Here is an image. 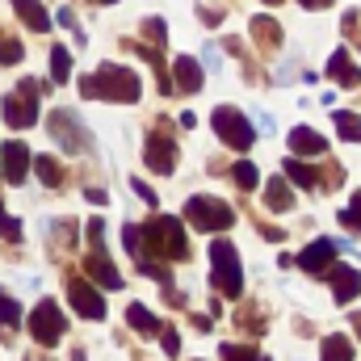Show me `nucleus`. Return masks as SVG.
Segmentation results:
<instances>
[{
	"mask_svg": "<svg viewBox=\"0 0 361 361\" xmlns=\"http://www.w3.org/2000/svg\"><path fill=\"white\" fill-rule=\"evenodd\" d=\"M231 177H235L240 189H257V185H261V173H257V164H252V160H240V164L231 169Z\"/></svg>",
	"mask_w": 361,
	"mask_h": 361,
	"instance_id": "a878e982",
	"label": "nucleus"
},
{
	"mask_svg": "<svg viewBox=\"0 0 361 361\" xmlns=\"http://www.w3.org/2000/svg\"><path fill=\"white\" fill-rule=\"evenodd\" d=\"M143 160H147V169H156V173H173V164H177V147H173V139H169L164 130L152 135L147 147H143Z\"/></svg>",
	"mask_w": 361,
	"mask_h": 361,
	"instance_id": "9b49d317",
	"label": "nucleus"
},
{
	"mask_svg": "<svg viewBox=\"0 0 361 361\" xmlns=\"http://www.w3.org/2000/svg\"><path fill=\"white\" fill-rule=\"evenodd\" d=\"M160 336H164V353H169V357H177V353H180V336H177V328H160Z\"/></svg>",
	"mask_w": 361,
	"mask_h": 361,
	"instance_id": "f704fd0d",
	"label": "nucleus"
},
{
	"mask_svg": "<svg viewBox=\"0 0 361 361\" xmlns=\"http://www.w3.org/2000/svg\"><path fill=\"white\" fill-rule=\"evenodd\" d=\"M290 152L294 156H324L328 152V139L319 130H311V126H294L290 130Z\"/></svg>",
	"mask_w": 361,
	"mask_h": 361,
	"instance_id": "ddd939ff",
	"label": "nucleus"
},
{
	"mask_svg": "<svg viewBox=\"0 0 361 361\" xmlns=\"http://www.w3.org/2000/svg\"><path fill=\"white\" fill-rule=\"evenodd\" d=\"M30 332H34V341L38 345H59L63 341V332H68V319H63V311L51 302V298H42L38 307H34V315H30Z\"/></svg>",
	"mask_w": 361,
	"mask_h": 361,
	"instance_id": "6e6552de",
	"label": "nucleus"
},
{
	"mask_svg": "<svg viewBox=\"0 0 361 361\" xmlns=\"http://www.w3.org/2000/svg\"><path fill=\"white\" fill-rule=\"evenodd\" d=\"M252 34L261 38V47H281V30L273 17H252Z\"/></svg>",
	"mask_w": 361,
	"mask_h": 361,
	"instance_id": "393cba45",
	"label": "nucleus"
},
{
	"mask_svg": "<svg viewBox=\"0 0 361 361\" xmlns=\"http://www.w3.org/2000/svg\"><path fill=\"white\" fill-rule=\"evenodd\" d=\"M302 8H324V4H332V0H298Z\"/></svg>",
	"mask_w": 361,
	"mask_h": 361,
	"instance_id": "79ce46f5",
	"label": "nucleus"
},
{
	"mask_svg": "<svg viewBox=\"0 0 361 361\" xmlns=\"http://www.w3.org/2000/svg\"><path fill=\"white\" fill-rule=\"evenodd\" d=\"M328 76H332L341 89H357L361 85V68L349 59V51H336V55L328 59Z\"/></svg>",
	"mask_w": 361,
	"mask_h": 361,
	"instance_id": "4468645a",
	"label": "nucleus"
},
{
	"mask_svg": "<svg viewBox=\"0 0 361 361\" xmlns=\"http://www.w3.org/2000/svg\"><path fill=\"white\" fill-rule=\"evenodd\" d=\"M101 235H105V223H101V219H92V223H89V244H92V248H101Z\"/></svg>",
	"mask_w": 361,
	"mask_h": 361,
	"instance_id": "4c0bfd02",
	"label": "nucleus"
},
{
	"mask_svg": "<svg viewBox=\"0 0 361 361\" xmlns=\"http://www.w3.org/2000/svg\"><path fill=\"white\" fill-rule=\"evenodd\" d=\"M0 319H4V324H13V328L21 324V307H17V298H8L4 290H0Z\"/></svg>",
	"mask_w": 361,
	"mask_h": 361,
	"instance_id": "c756f323",
	"label": "nucleus"
},
{
	"mask_svg": "<svg viewBox=\"0 0 361 361\" xmlns=\"http://www.w3.org/2000/svg\"><path fill=\"white\" fill-rule=\"evenodd\" d=\"M319 357H324V361H353V341H349V336H341V332H332V336L324 341Z\"/></svg>",
	"mask_w": 361,
	"mask_h": 361,
	"instance_id": "aec40b11",
	"label": "nucleus"
},
{
	"mask_svg": "<svg viewBox=\"0 0 361 361\" xmlns=\"http://www.w3.org/2000/svg\"><path fill=\"white\" fill-rule=\"evenodd\" d=\"M13 8H17V13H21V21H25L30 30H38V34L51 25V17H47V8H42V0H13Z\"/></svg>",
	"mask_w": 361,
	"mask_h": 361,
	"instance_id": "6ab92c4d",
	"label": "nucleus"
},
{
	"mask_svg": "<svg viewBox=\"0 0 361 361\" xmlns=\"http://www.w3.org/2000/svg\"><path fill=\"white\" fill-rule=\"evenodd\" d=\"M0 235H4V240H21V223L4 214V202H0Z\"/></svg>",
	"mask_w": 361,
	"mask_h": 361,
	"instance_id": "2f4dec72",
	"label": "nucleus"
},
{
	"mask_svg": "<svg viewBox=\"0 0 361 361\" xmlns=\"http://www.w3.org/2000/svg\"><path fill=\"white\" fill-rule=\"evenodd\" d=\"M0 173H4V180L21 185L25 173H30V147L25 143H4L0 147Z\"/></svg>",
	"mask_w": 361,
	"mask_h": 361,
	"instance_id": "9d476101",
	"label": "nucleus"
},
{
	"mask_svg": "<svg viewBox=\"0 0 361 361\" xmlns=\"http://www.w3.org/2000/svg\"><path fill=\"white\" fill-rule=\"evenodd\" d=\"M130 185H135V193H139V197H143V202H147V206H156V193H152V189H147V185H143V180H130Z\"/></svg>",
	"mask_w": 361,
	"mask_h": 361,
	"instance_id": "ea45409f",
	"label": "nucleus"
},
{
	"mask_svg": "<svg viewBox=\"0 0 361 361\" xmlns=\"http://www.w3.org/2000/svg\"><path fill=\"white\" fill-rule=\"evenodd\" d=\"M59 25H68V30L80 38V47H85V30H80V21H76V13H72V8H59Z\"/></svg>",
	"mask_w": 361,
	"mask_h": 361,
	"instance_id": "72a5a7b5",
	"label": "nucleus"
},
{
	"mask_svg": "<svg viewBox=\"0 0 361 361\" xmlns=\"http://www.w3.org/2000/svg\"><path fill=\"white\" fill-rule=\"evenodd\" d=\"M265 202H269V210H290L294 206V193H290V185L277 177L269 180V189H265Z\"/></svg>",
	"mask_w": 361,
	"mask_h": 361,
	"instance_id": "b1692460",
	"label": "nucleus"
},
{
	"mask_svg": "<svg viewBox=\"0 0 361 361\" xmlns=\"http://www.w3.org/2000/svg\"><path fill=\"white\" fill-rule=\"evenodd\" d=\"M210 286H219V294H227V298H240V290H244L235 244H227V240L210 244Z\"/></svg>",
	"mask_w": 361,
	"mask_h": 361,
	"instance_id": "7ed1b4c3",
	"label": "nucleus"
},
{
	"mask_svg": "<svg viewBox=\"0 0 361 361\" xmlns=\"http://www.w3.org/2000/svg\"><path fill=\"white\" fill-rule=\"evenodd\" d=\"M281 169H286V177L294 180V185H307V189H315V180H319V173H315V169H307V164H302L298 156H290V160H286Z\"/></svg>",
	"mask_w": 361,
	"mask_h": 361,
	"instance_id": "5701e85b",
	"label": "nucleus"
},
{
	"mask_svg": "<svg viewBox=\"0 0 361 361\" xmlns=\"http://www.w3.org/2000/svg\"><path fill=\"white\" fill-rule=\"evenodd\" d=\"M68 298H72V307H76L85 319H101V315H105V298L92 290V281H85V277L68 281Z\"/></svg>",
	"mask_w": 361,
	"mask_h": 361,
	"instance_id": "1a4fd4ad",
	"label": "nucleus"
},
{
	"mask_svg": "<svg viewBox=\"0 0 361 361\" xmlns=\"http://www.w3.org/2000/svg\"><path fill=\"white\" fill-rule=\"evenodd\" d=\"M269 4H273V0H269Z\"/></svg>",
	"mask_w": 361,
	"mask_h": 361,
	"instance_id": "a18cd8bd",
	"label": "nucleus"
},
{
	"mask_svg": "<svg viewBox=\"0 0 361 361\" xmlns=\"http://www.w3.org/2000/svg\"><path fill=\"white\" fill-rule=\"evenodd\" d=\"M341 248H345L341 240H315V244L298 257V269H302V273H324L328 265H332V257H336Z\"/></svg>",
	"mask_w": 361,
	"mask_h": 361,
	"instance_id": "f8f14e48",
	"label": "nucleus"
},
{
	"mask_svg": "<svg viewBox=\"0 0 361 361\" xmlns=\"http://www.w3.org/2000/svg\"><path fill=\"white\" fill-rule=\"evenodd\" d=\"M341 223H345L349 231H357V235H361V193H353V197H349V206L341 210Z\"/></svg>",
	"mask_w": 361,
	"mask_h": 361,
	"instance_id": "cd10ccee",
	"label": "nucleus"
},
{
	"mask_svg": "<svg viewBox=\"0 0 361 361\" xmlns=\"http://www.w3.org/2000/svg\"><path fill=\"white\" fill-rule=\"evenodd\" d=\"M85 197H89L92 206H105V189H85Z\"/></svg>",
	"mask_w": 361,
	"mask_h": 361,
	"instance_id": "a19ab883",
	"label": "nucleus"
},
{
	"mask_svg": "<svg viewBox=\"0 0 361 361\" xmlns=\"http://www.w3.org/2000/svg\"><path fill=\"white\" fill-rule=\"evenodd\" d=\"M139 76L130 72V68H114V63H105L97 76H85L80 80V97H92V101H122V105H130V101H139Z\"/></svg>",
	"mask_w": 361,
	"mask_h": 361,
	"instance_id": "f257e3e1",
	"label": "nucleus"
},
{
	"mask_svg": "<svg viewBox=\"0 0 361 361\" xmlns=\"http://www.w3.org/2000/svg\"><path fill=\"white\" fill-rule=\"evenodd\" d=\"M4 122L13 130H30L38 122V85L34 80H21L17 89L4 97Z\"/></svg>",
	"mask_w": 361,
	"mask_h": 361,
	"instance_id": "423d86ee",
	"label": "nucleus"
},
{
	"mask_svg": "<svg viewBox=\"0 0 361 361\" xmlns=\"http://www.w3.org/2000/svg\"><path fill=\"white\" fill-rule=\"evenodd\" d=\"M173 80H177L180 92H189V97H193V92L202 89V63H197V59H189V55H180L177 63H173Z\"/></svg>",
	"mask_w": 361,
	"mask_h": 361,
	"instance_id": "dca6fc26",
	"label": "nucleus"
},
{
	"mask_svg": "<svg viewBox=\"0 0 361 361\" xmlns=\"http://www.w3.org/2000/svg\"><path fill=\"white\" fill-rule=\"evenodd\" d=\"M97 4H114V0H97Z\"/></svg>",
	"mask_w": 361,
	"mask_h": 361,
	"instance_id": "c03bdc74",
	"label": "nucleus"
},
{
	"mask_svg": "<svg viewBox=\"0 0 361 361\" xmlns=\"http://www.w3.org/2000/svg\"><path fill=\"white\" fill-rule=\"evenodd\" d=\"M223 361H269V357H261L257 349H244V345H223Z\"/></svg>",
	"mask_w": 361,
	"mask_h": 361,
	"instance_id": "c85d7f7f",
	"label": "nucleus"
},
{
	"mask_svg": "<svg viewBox=\"0 0 361 361\" xmlns=\"http://www.w3.org/2000/svg\"><path fill=\"white\" fill-rule=\"evenodd\" d=\"M185 214H189V223L197 227V231H227L231 223H235V214H231V206L227 202H219V197H206V193H197V197H189L185 202Z\"/></svg>",
	"mask_w": 361,
	"mask_h": 361,
	"instance_id": "20e7f679",
	"label": "nucleus"
},
{
	"mask_svg": "<svg viewBox=\"0 0 361 361\" xmlns=\"http://www.w3.org/2000/svg\"><path fill=\"white\" fill-rule=\"evenodd\" d=\"M143 34H152V47H164V21L160 17H147L143 21Z\"/></svg>",
	"mask_w": 361,
	"mask_h": 361,
	"instance_id": "473e14b6",
	"label": "nucleus"
},
{
	"mask_svg": "<svg viewBox=\"0 0 361 361\" xmlns=\"http://www.w3.org/2000/svg\"><path fill=\"white\" fill-rule=\"evenodd\" d=\"M139 235H147V252H152V257H164V261H185V257H189V240H185L180 219L160 214V219H152Z\"/></svg>",
	"mask_w": 361,
	"mask_h": 361,
	"instance_id": "f03ea898",
	"label": "nucleus"
},
{
	"mask_svg": "<svg viewBox=\"0 0 361 361\" xmlns=\"http://www.w3.org/2000/svg\"><path fill=\"white\" fill-rule=\"evenodd\" d=\"M25 51H21V42L17 38H0V63H17Z\"/></svg>",
	"mask_w": 361,
	"mask_h": 361,
	"instance_id": "7c9ffc66",
	"label": "nucleus"
},
{
	"mask_svg": "<svg viewBox=\"0 0 361 361\" xmlns=\"http://www.w3.org/2000/svg\"><path fill=\"white\" fill-rule=\"evenodd\" d=\"M51 80L55 85H68L72 80V55L63 47H51Z\"/></svg>",
	"mask_w": 361,
	"mask_h": 361,
	"instance_id": "4be33fe9",
	"label": "nucleus"
},
{
	"mask_svg": "<svg viewBox=\"0 0 361 361\" xmlns=\"http://www.w3.org/2000/svg\"><path fill=\"white\" fill-rule=\"evenodd\" d=\"M47 130L63 152H92V135L80 126V118L72 109H51L47 114Z\"/></svg>",
	"mask_w": 361,
	"mask_h": 361,
	"instance_id": "39448f33",
	"label": "nucleus"
},
{
	"mask_svg": "<svg viewBox=\"0 0 361 361\" xmlns=\"http://www.w3.org/2000/svg\"><path fill=\"white\" fill-rule=\"evenodd\" d=\"M332 118H336V130H341L345 139H353V143H361V118H357V114L341 109V114H332Z\"/></svg>",
	"mask_w": 361,
	"mask_h": 361,
	"instance_id": "bb28decb",
	"label": "nucleus"
},
{
	"mask_svg": "<svg viewBox=\"0 0 361 361\" xmlns=\"http://www.w3.org/2000/svg\"><path fill=\"white\" fill-rule=\"evenodd\" d=\"M210 126H214V135H219L227 147H235V152H248V147H252V126H248V118H244L240 109L219 105L214 118H210Z\"/></svg>",
	"mask_w": 361,
	"mask_h": 361,
	"instance_id": "0eeeda50",
	"label": "nucleus"
},
{
	"mask_svg": "<svg viewBox=\"0 0 361 361\" xmlns=\"http://www.w3.org/2000/svg\"><path fill=\"white\" fill-rule=\"evenodd\" d=\"M332 294H336V302L345 307V302H353L361 294V273L349 269V265H336L332 269Z\"/></svg>",
	"mask_w": 361,
	"mask_h": 361,
	"instance_id": "2eb2a0df",
	"label": "nucleus"
},
{
	"mask_svg": "<svg viewBox=\"0 0 361 361\" xmlns=\"http://www.w3.org/2000/svg\"><path fill=\"white\" fill-rule=\"evenodd\" d=\"M202 63H206L210 72H219V68H223V55H219L214 47H206V55H202Z\"/></svg>",
	"mask_w": 361,
	"mask_h": 361,
	"instance_id": "58836bf2",
	"label": "nucleus"
},
{
	"mask_svg": "<svg viewBox=\"0 0 361 361\" xmlns=\"http://www.w3.org/2000/svg\"><path fill=\"white\" fill-rule=\"evenodd\" d=\"M353 328H357V332H361V315H353Z\"/></svg>",
	"mask_w": 361,
	"mask_h": 361,
	"instance_id": "37998d69",
	"label": "nucleus"
},
{
	"mask_svg": "<svg viewBox=\"0 0 361 361\" xmlns=\"http://www.w3.org/2000/svg\"><path fill=\"white\" fill-rule=\"evenodd\" d=\"M85 273H89V277H97V281H101L105 290H122V286H126V281H122V273L114 269V265H109V261H105L101 252L85 257Z\"/></svg>",
	"mask_w": 361,
	"mask_h": 361,
	"instance_id": "f3484780",
	"label": "nucleus"
},
{
	"mask_svg": "<svg viewBox=\"0 0 361 361\" xmlns=\"http://www.w3.org/2000/svg\"><path fill=\"white\" fill-rule=\"evenodd\" d=\"M122 240H126V252H130V257H143V252H139V244H143L139 227H126V231H122Z\"/></svg>",
	"mask_w": 361,
	"mask_h": 361,
	"instance_id": "c9c22d12",
	"label": "nucleus"
},
{
	"mask_svg": "<svg viewBox=\"0 0 361 361\" xmlns=\"http://www.w3.org/2000/svg\"><path fill=\"white\" fill-rule=\"evenodd\" d=\"M30 164H34V173L42 177V185H51V189H59V185H63V169H59V160L38 156V160H30Z\"/></svg>",
	"mask_w": 361,
	"mask_h": 361,
	"instance_id": "412c9836",
	"label": "nucleus"
},
{
	"mask_svg": "<svg viewBox=\"0 0 361 361\" xmlns=\"http://www.w3.org/2000/svg\"><path fill=\"white\" fill-rule=\"evenodd\" d=\"M126 324H130L135 332H143V336H156V332L164 328V324H160V319L143 307V302H130V307H126Z\"/></svg>",
	"mask_w": 361,
	"mask_h": 361,
	"instance_id": "a211bd4d",
	"label": "nucleus"
},
{
	"mask_svg": "<svg viewBox=\"0 0 361 361\" xmlns=\"http://www.w3.org/2000/svg\"><path fill=\"white\" fill-rule=\"evenodd\" d=\"M341 25H345V34H349V38H357V42H361V17H357V13H349Z\"/></svg>",
	"mask_w": 361,
	"mask_h": 361,
	"instance_id": "e433bc0d",
	"label": "nucleus"
}]
</instances>
